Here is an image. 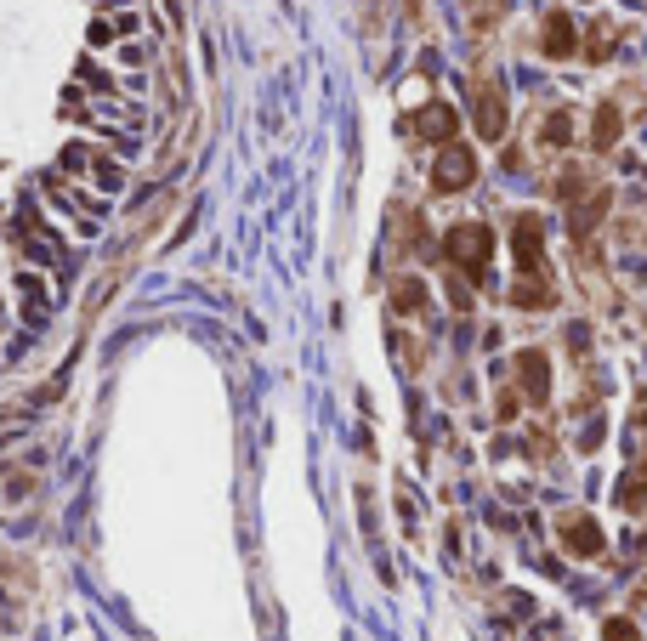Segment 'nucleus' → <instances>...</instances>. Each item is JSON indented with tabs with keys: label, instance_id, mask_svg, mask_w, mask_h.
<instances>
[{
	"label": "nucleus",
	"instance_id": "f8f14e48",
	"mask_svg": "<svg viewBox=\"0 0 647 641\" xmlns=\"http://www.w3.org/2000/svg\"><path fill=\"white\" fill-rule=\"evenodd\" d=\"M642 500H647V471H630L625 483H619V505H630V511H636Z\"/></svg>",
	"mask_w": 647,
	"mask_h": 641
},
{
	"label": "nucleus",
	"instance_id": "20e7f679",
	"mask_svg": "<svg viewBox=\"0 0 647 641\" xmlns=\"http://www.w3.org/2000/svg\"><path fill=\"white\" fill-rule=\"evenodd\" d=\"M472 120H477V137H483V142H500V137H506V97H500L494 86H477Z\"/></svg>",
	"mask_w": 647,
	"mask_h": 641
},
{
	"label": "nucleus",
	"instance_id": "9d476101",
	"mask_svg": "<svg viewBox=\"0 0 647 641\" xmlns=\"http://www.w3.org/2000/svg\"><path fill=\"white\" fill-rule=\"evenodd\" d=\"M602 210H608V193H591V199H585V205L574 210V239H585V233H591V227L602 222Z\"/></svg>",
	"mask_w": 647,
	"mask_h": 641
},
{
	"label": "nucleus",
	"instance_id": "7ed1b4c3",
	"mask_svg": "<svg viewBox=\"0 0 647 641\" xmlns=\"http://www.w3.org/2000/svg\"><path fill=\"white\" fill-rule=\"evenodd\" d=\"M455 131H460V108H449V103H426V108H415V137L420 142H455Z\"/></svg>",
	"mask_w": 647,
	"mask_h": 641
},
{
	"label": "nucleus",
	"instance_id": "423d86ee",
	"mask_svg": "<svg viewBox=\"0 0 647 641\" xmlns=\"http://www.w3.org/2000/svg\"><path fill=\"white\" fill-rule=\"evenodd\" d=\"M517 375H523V392L534 403L551 398V364H545V352H523V358H517Z\"/></svg>",
	"mask_w": 647,
	"mask_h": 641
},
{
	"label": "nucleus",
	"instance_id": "39448f33",
	"mask_svg": "<svg viewBox=\"0 0 647 641\" xmlns=\"http://www.w3.org/2000/svg\"><path fill=\"white\" fill-rule=\"evenodd\" d=\"M562 539H568L574 556H602V528H596V517H585V511H568V517H562Z\"/></svg>",
	"mask_w": 647,
	"mask_h": 641
},
{
	"label": "nucleus",
	"instance_id": "1a4fd4ad",
	"mask_svg": "<svg viewBox=\"0 0 647 641\" xmlns=\"http://www.w3.org/2000/svg\"><path fill=\"white\" fill-rule=\"evenodd\" d=\"M619 131H625V120H619V108H613V103H602V108H596V120H591V148H596V154H608L613 142H619Z\"/></svg>",
	"mask_w": 647,
	"mask_h": 641
},
{
	"label": "nucleus",
	"instance_id": "ddd939ff",
	"mask_svg": "<svg viewBox=\"0 0 647 641\" xmlns=\"http://www.w3.org/2000/svg\"><path fill=\"white\" fill-rule=\"evenodd\" d=\"M511 301H517V307H551V290H545V284H517Z\"/></svg>",
	"mask_w": 647,
	"mask_h": 641
},
{
	"label": "nucleus",
	"instance_id": "4468645a",
	"mask_svg": "<svg viewBox=\"0 0 647 641\" xmlns=\"http://www.w3.org/2000/svg\"><path fill=\"white\" fill-rule=\"evenodd\" d=\"M568 137H574V125H568V114H562V108H557V114L545 120V142H551V148H562V142H568Z\"/></svg>",
	"mask_w": 647,
	"mask_h": 641
},
{
	"label": "nucleus",
	"instance_id": "6ab92c4d",
	"mask_svg": "<svg viewBox=\"0 0 647 641\" xmlns=\"http://www.w3.org/2000/svg\"><path fill=\"white\" fill-rule=\"evenodd\" d=\"M403 6H409V12H415V6H420V0H403Z\"/></svg>",
	"mask_w": 647,
	"mask_h": 641
},
{
	"label": "nucleus",
	"instance_id": "f3484780",
	"mask_svg": "<svg viewBox=\"0 0 647 641\" xmlns=\"http://www.w3.org/2000/svg\"><path fill=\"white\" fill-rule=\"evenodd\" d=\"M608 641H636V630H630L625 619H613V624H608Z\"/></svg>",
	"mask_w": 647,
	"mask_h": 641
},
{
	"label": "nucleus",
	"instance_id": "f257e3e1",
	"mask_svg": "<svg viewBox=\"0 0 647 641\" xmlns=\"http://www.w3.org/2000/svg\"><path fill=\"white\" fill-rule=\"evenodd\" d=\"M449 261H455L466 278H483V267H489V256H494V239H489V227L483 222H455L449 227Z\"/></svg>",
	"mask_w": 647,
	"mask_h": 641
},
{
	"label": "nucleus",
	"instance_id": "2eb2a0df",
	"mask_svg": "<svg viewBox=\"0 0 647 641\" xmlns=\"http://www.w3.org/2000/svg\"><path fill=\"white\" fill-rule=\"evenodd\" d=\"M114 35H120V23H108V18H91V29H86V40H91V46H108Z\"/></svg>",
	"mask_w": 647,
	"mask_h": 641
},
{
	"label": "nucleus",
	"instance_id": "f03ea898",
	"mask_svg": "<svg viewBox=\"0 0 647 641\" xmlns=\"http://www.w3.org/2000/svg\"><path fill=\"white\" fill-rule=\"evenodd\" d=\"M477 182V154L472 148H460V142H449L438 154V171H432V188L438 193H460V188H472Z\"/></svg>",
	"mask_w": 647,
	"mask_h": 641
},
{
	"label": "nucleus",
	"instance_id": "6e6552de",
	"mask_svg": "<svg viewBox=\"0 0 647 641\" xmlns=\"http://www.w3.org/2000/svg\"><path fill=\"white\" fill-rule=\"evenodd\" d=\"M540 40H545V52L551 57H574V18H568V12H551Z\"/></svg>",
	"mask_w": 647,
	"mask_h": 641
},
{
	"label": "nucleus",
	"instance_id": "0eeeda50",
	"mask_svg": "<svg viewBox=\"0 0 647 641\" xmlns=\"http://www.w3.org/2000/svg\"><path fill=\"white\" fill-rule=\"evenodd\" d=\"M511 250H517V267H523V273H540V216H523V222H517Z\"/></svg>",
	"mask_w": 647,
	"mask_h": 641
},
{
	"label": "nucleus",
	"instance_id": "a211bd4d",
	"mask_svg": "<svg viewBox=\"0 0 647 641\" xmlns=\"http://www.w3.org/2000/svg\"><path fill=\"white\" fill-rule=\"evenodd\" d=\"M86 154H91V148H80V142H74L69 154H63V165H69V171H80V165H86Z\"/></svg>",
	"mask_w": 647,
	"mask_h": 641
},
{
	"label": "nucleus",
	"instance_id": "dca6fc26",
	"mask_svg": "<svg viewBox=\"0 0 647 641\" xmlns=\"http://www.w3.org/2000/svg\"><path fill=\"white\" fill-rule=\"evenodd\" d=\"M91 171H97V182H103V188H120V165H108V159H97Z\"/></svg>",
	"mask_w": 647,
	"mask_h": 641
},
{
	"label": "nucleus",
	"instance_id": "9b49d317",
	"mask_svg": "<svg viewBox=\"0 0 647 641\" xmlns=\"http://www.w3.org/2000/svg\"><path fill=\"white\" fill-rule=\"evenodd\" d=\"M392 301H398V312H420V307H426V284H420V278H403Z\"/></svg>",
	"mask_w": 647,
	"mask_h": 641
}]
</instances>
